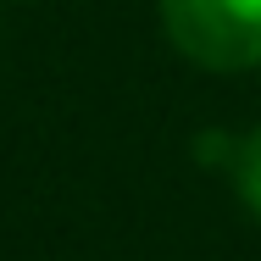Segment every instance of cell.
Returning <instances> with one entry per match:
<instances>
[{
  "instance_id": "obj_1",
  "label": "cell",
  "mask_w": 261,
  "mask_h": 261,
  "mask_svg": "<svg viewBox=\"0 0 261 261\" xmlns=\"http://www.w3.org/2000/svg\"><path fill=\"white\" fill-rule=\"evenodd\" d=\"M161 28L200 72L261 67V0H161Z\"/></svg>"
},
{
  "instance_id": "obj_2",
  "label": "cell",
  "mask_w": 261,
  "mask_h": 261,
  "mask_svg": "<svg viewBox=\"0 0 261 261\" xmlns=\"http://www.w3.org/2000/svg\"><path fill=\"white\" fill-rule=\"evenodd\" d=\"M233 189L250 217H261V128H250L233 150Z\"/></svg>"
}]
</instances>
